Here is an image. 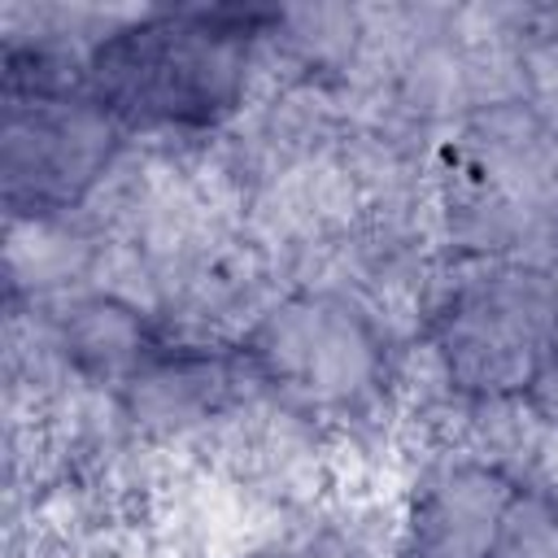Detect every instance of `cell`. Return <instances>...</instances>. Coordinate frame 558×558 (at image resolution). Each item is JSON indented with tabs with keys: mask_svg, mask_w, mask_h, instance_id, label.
<instances>
[{
	"mask_svg": "<svg viewBox=\"0 0 558 558\" xmlns=\"http://www.w3.org/2000/svg\"><path fill=\"white\" fill-rule=\"evenodd\" d=\"M410 558H558V501L519 471L453 458L427 471L405 514Z\"/></svg>",
	"mask_w": 558,
	"mask_h": 558,
	"instance_id": "4",
	"label": "cell"
},
{
	"mask_svg": "<svg viewBox=\"0 0 558 558\" xmlns=\"http://www.w3.org/2000/svg\"><path fill=\"white\" fill-rule=\"evenodd\" d=\"M248 362L283 401L305 410H344L379 379L384 349L353 305L301 296L266 314L248 340Z\"/></svg>",
	"mask_w": 558,
	"mask_h": 558,
	"instance_id": "5",
	"label": "cell"
},
{
	"mask_svg": "<svg viewBox=\"0 0 558 558\" xmlns=\"http://www.w3.org/2000/svg\"><path fill=\"white\" fill-rule=\"evenodd\" d=\"M126 131L83 92L78 70L44 48L4 52L0 174L9 214L48 218L74 209L109 170Z\"/></svg>",
	"mask_w": 558,
	"mask_h": 558,
	"instance_id": "2",
	"label": "cell"
},
{
	"mask_svg": "<svg viewBox=\"0 0 558 558\" xmlns=\"http://www.w3.org/2000/svg\"><path fill=\"white\" fill-rule=\"evenodd\" d=\"M436 344L462 392L536 397L558 349V283L527 266L484 270L449 292Z\"/></svg>",
	"mask_w": 558,
	"mask_h": 558,
	"instance_id": "3",
	"label": "cell"
},
{
	"mask_svg": "<svg viewBox=\"0 0 558 558\" xmlns=\"http://www.w3.org/2000/svg\"><path fill=\"white\" fill-rule=\"evenodd\" d=\"M262 558H275V554H262ZM279 558H283V554H279Z\"/></svg>",
	"mask_w": 558,
	"mask_h": 558,
	"instance_id": "6",
	"label": "cell"
},
{
	"mask_svg": "<svg viewBox=\"0 0 558 558\" xmlns=\"http://www.w3.org/2000/svg\"><path fill=\"white\" fill-rule=\"evenodd\" d=\"M279 13L257 4L148 9L100 35L83 92L122 131H209L244 105L253 57Z\"/></svg>",
	"mask_w": 558,
	"mask_h": 558,
	"instance_id": "1",
	"label": "cell"
}]
</instances>
